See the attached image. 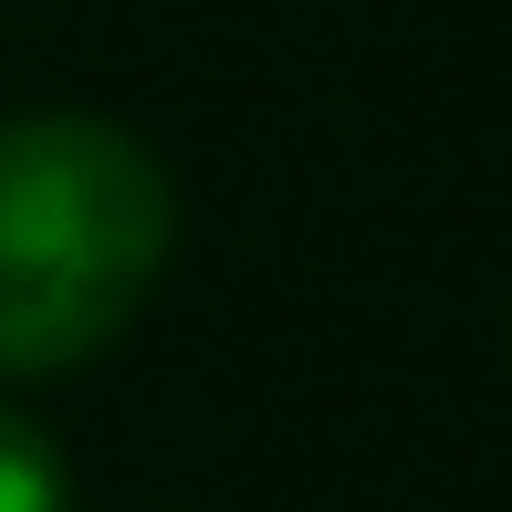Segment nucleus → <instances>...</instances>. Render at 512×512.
<instances>
[{
    "instance_id": "obj_1",
    "label": "nucleus",
    "mask_w": 512,
    "mask_h": 512,
    "mask_svg": "<svg viewBox=\"0 0 512 512\" xmlns=\"http://www.w3.org/2000/svg\"><path fill=\"white\" fill-rule=\"evenodd\" d=\"M178 251V189L105 115L0 126V377H63L147 314Z\"/></svg>"
},
{
    "instance_id": "obj_2",
    "label": "nucleus",
    "mask_w": 512,
    "mask_h": 512,
    "mask_svg": "<svg viewBox=\"0 0 512 512\" xmlns=\"http://www.w3.org/2000/svg\"><path fill=\"white\" fill-rule=\"evenodd\" d=\"M0 512H74V471L21 408H0Z\"/></svg>"
}]
</instances>
